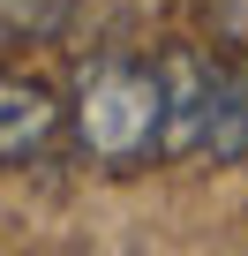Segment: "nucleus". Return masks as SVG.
Wrapping results in <instances>:
<instances>
[{
	"label": "nucleus",
	"mask_w": 248,
	"mask_h": 256,
	"mask_svg": "<svg viewBox=\"0 0 248 256\" xmlns=\"http://www.w3.org/2000/svg\"><path fill=\"white\" fill-rule=\"evenodd\" d=\"M158 120H166L158 60L90 53L75 68V144L98 166H136V158H151L158 151Z\"/></svg>",
	"instance_id": "obj_1"
},
{
	"label": "nucleus",
	"mask_w": 248,
	"mask_h": 256,
	"mask_svg": "<svg viewBox=\"0 0 248 256\" xmlns=\"http://www.w3.org/2000/svg\"><path fill=\"white\" fill-rule=\"evenodd\" d=\"M158 83H166L158 158H196V151H211V120H218V60H203L196 46H166V53H158Z\"/></svg>",
	"instance_id": "obj_2"
},
{
	"label": "nucleus",
	"mask_w": 248,
	"mask_h": 256,
	"mask_svg": "<svg viewBox=\"0 0 248 256\" xmlns=\"http://www.w3.org/2000/svg\"><path fill=\"white\" fill-rule=\"evenodd\" d=\"M53 120H60V106H53V90H45V83L0 76V166H23L30 151H45Z\"/></svg>",
	"instance_id": "obj_3"
},
{
	"label": "nucleus",
	"mask_w": 248,
	"mask_h": 256,
	"mask_svg": "<svg viewBox=\"0 0 248 256\" xmlns=\"http://www.w3.org/2000/svg\"><path fill=\"white\" fill-rule=\"evenodd\" d=\"M211 158L248 166V68H218V120H211Z\"/></svg>",
	"instance_id": "obj_4"
},
{
	"label": "nucleus",
	"mask_w": 248,
	"mask_h": 256,
	"mask_svg": "<svg viewBox=\"0 0 248 256\" xmlns=\"http://www.w3.org/2000/svg\"><path fill=\"white\" fill-rule=\"evenodd\" d=\"M68 16H75V0H0V30L23 38V46L60 38V30H68Z\"/></svg>",
	"instance_id": "obj_5"
},
{
	"label": "nucleus",
	"mask_w": 248,
	"mask_h": 256,
	"mask_svg": "<svg viewBox=\"0 0 248 256\" xmlns=\"http://www.w3.org/2000/svg\"><path fill=\"white\" fill-rule=\"evenodd\" d=\"M218 23H226V38H233V46H248V0H226Z\"/></svg>",
	"instance_id": "obj_6"
},
{
	"label": "nucleus",
	"mask_w": 248,
	"mask_h": 256,
	"mask_svg": "<svg viewBox=\"0 0 248 256\" xmlns=\"http://www.w3.org/2000/svg\"><path fill=\"white\" fill-rule=\"evenodd\" d=\"M0 38H8V30H0ZM0 53H8V46H0Z\"/></svg>",
	"instance_id": "obj_7"
}]
</instances>
